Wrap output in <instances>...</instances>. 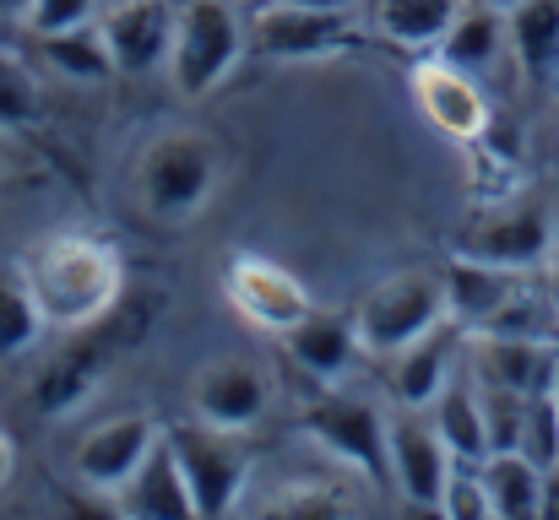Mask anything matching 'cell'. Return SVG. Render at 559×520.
<instances>
[{
  "label": "cell",
  "mask_w": 559,
  "mask_h": 520,
  "mask_svg": "<svg viewBox=\"0 0 559 520\" xmlns=\"http://www.w3.org/2000/svg\"><path fill=\"white\" fill-rule=\"evenodd\" d=\"M16 277L33 293L44 326L66 337L104 321L126 299V261L98 233H49L27 244V255L16 261Z\"/></svg>",
  "instance_id": "obj_1"
},
{
  "label": "cell",
  "mask_w": 559,
  "mask_h": 520,
  "mask_svg": "<svg viewBox=\"0 0 559 520\" xmlns=\"http://www.w3.org/2000/svg\"><path fill=\"white\" fill-rule=\"evenodd\" d=\"M223 173H228V158L206 131H158L131 164V195L147 222L186 228L206 211Z\"/></svg>",
  "instance_id": "obj_2"
},
{
  "label": "cell",
  "mask_w": 559,
  "mask_h": 520,
  "mask_svg": "<svg viewBox=\"0 0 559 520\" xmlns=\"http://www.w3.org/2000/svg\"><path fill=\"white\" fill-rule=\"evenodd\" d=\"M250 49V22L239 16V0H186L175 11V44H169V87L201 104L217 93L234 65Z\"/></svg>",
  "instance_id": "obj_3"
},
{
  "label": "cell",
  "mask_w": 559,
  "mask_h": 520,
  "mask_svg": "<svg viewBox=\"0 0 559 520\" xmlns=\"http://www.w3.org/2000/svg\"><path fill=\"white\" fill-rule=\"evenodd\" d=\"M445 315V277L440 271H396L385 282H374L370 293L359 299L354 310V331H359V347L370 358H391L407 342H418L424 331H435Z\"/></svg>",
  "instance_id": "obj_4"
},
{
  "label": "cell",
  "mask_w": 559,
  "mask_h": 520,
  "mask_svg": "<svg viewBox=\"0 0 559 520\" xmlns=\"http://www.w3.org/2000/svg\"><path fill=\"white\" fill-rule=\"evenodd\" d=\"M142 326H147V315H120V310H109L104 321H93V326H82V331H71L76 342L66 347L38 379H33V407L44 412V418H60V412H71V407H82L93 390H98V379L120 363V352L142 337Z\"/></svg>",
  "instance_id": "obj_5"
},
{
  "label": "cell",
  "mask_w": 559,
  "mask_h": 520,
  "mask_svg": "<svg viewBox=\"0 0 559 520\" xmlns=\"http://www.w3.org/2000/svg\"><path fill=\"white\" fill-rule=\"evenodd\" d=\"M169 445H175V456H180V472H186L195 520L234 516L239 499H245V488H250V450H245V434H228V428H212V423L190 418L180 428H169Z\"/></svg>",
  "instance_id": "obj_6"
},
{
  "label": "cell",
  "mask_w": 559,
  "mask_h": 520,
  "mask_svg": "<svg viewBox=\"0 0 559 520\" xmlns=\"http://www.w3.org/2000/svg\"><path fill=\"white\" fill-rule=\"evenodd\" d=\"M451 255H473V261H489V266H506V271H533V266H549L559 255V228L555 211L544 201H495L484 206L451 244Z\"/></svg>",
  "instance_id": "obj_7"
},
{
  "label": "cell",
  "mask_w": 559,
  "mask_h": 520,
  "mask_svg": "<svg viewBox=\"0 0 559 520\" xmlns=\"http://www.w3.org/2000/svg\"><path fill=\"white\" fill-rule=\"evenodd\" d=\"M305 434L354 477L365 483H391V418L348 390H332L305 407Z\"/></svg>",
  "instance_id": "obj_8"
},
{
  "label": "cell",
  "mask_w": 559,
  "mask_h": 520,
  "mask_svg": "<svg viewBox=\"0 0 559 520\" xmlns=\"http://www.w3.org/2000/svg\"><path fill=\"white\" fill-rule=\"evenodd\" d=\"M359 38L354 11H326V5H294V0H261L250 16V49L266 60L299 65V60H332Z\"/></svg>",
  "instance_id": "obj_9"
},
{
  "label": "cell",
  "mask_w": 559,
  "mask_h": 520,
  "mask_svg": "<svg viewBox=\"0 0 559 520\" xmlns=\"http://www.w3.org/2000/svg\"><path fill=\"white\" fill-rule=\"evenodd\" d=\"M272 396H277L272 368L261 358H245V352L206 358L190 379V412L212 428H228V434H250L272 412Z\"/></svg>",
  "instance_id": "obj_10"
},
{
  "label": "cell",
  "mask_w": 559,
  "mask_h": 520,
  "mask_svg": "<svg viewBox=\"0 0 559 520\" xmlns=\"http://www.w3.org/2000/svg\"><path fill=\"white\" fill-rule=\"evenodd\" d=\"M223 299H228V310H234L245 326L272 331V337L294 331V326L316 310V293H310L288 266H277V261H266V255H250V250H239V255L223 266Z\"/></svg>",
  "instance_id": "obj_11"
},
{
  "label": "cell",
  "mask_w": 559,
  "mask_h": 520,
  "mask_svg": "<svg viewBox=\"0 0 559 520\" xmlns=\"http://www.w3.org/2000/svg\"><path fill=\"white\" fill-rule=\"evenodd\" d=\"M158 439H164V423H158L153 412H115V418L93 423V428L76 439V450H71V477H76L87 494L115 499V494L136 477V467L153 456Z\"/></svg>",
  "instance_id": "obj_12"
},
{
  "label": "cell",
  "mask_w": 559,
  "mask_h": 520,
  "mask_svg": "<svg viewBox=\"0 0 559 520\" xmlns=\"http://www.w3.org/2000/svg\"><path fill=\"white\" fill-rule=\"evenodd\" d=\"M413 98H418L424 120L440 136H451L456 147L484 142L489 125H495V109H489V93L478 87V76L462 71V65H451V60H440V55H429V60L413 65Z\"/></svg>",
  "instance_id": "obj_13"
},
{
  "label": "cell",
  "mask_w": 559,
  "mask_h": 520,
  "mask_svg": "<svg viewBox=\"0 0 559 520\" xmlns=\"http://www.w3.org/2000/svg\"><path fill=\"white\" fill-rule=\"evenodd\" d=\"M456 477V456L440 439V428L429 423V412H407L391 418V483L413 510H435L445 505V488Z\"/></svg>",
  "instance_id": "obj_14"
},
{
  "label": "cell",
  "mask_w": 559,
  "mask_h": 520,
  "mask_svg": "<svg viewBox=\"0 0 559 520\" xmlns=\"http://www.w3.org/2000/svg\"><path fill=\"white\" fill-rule=\"evenodd\" d=\"M104 44L115 55L120 76H147L169 65V44H175V5L169 0H115L98 16Z\"/></svg>",
  "instance_id": "obj_15"
},
{
  "label": "cell",
  "mask_w": 559,
  "mask_h": 520,
  "mask_svg": "<svg viewBox=\"0 0 559 520\" xmlns=\"http://www.w3.org/2000/svg\"><path fill=\"white\" fill-rule=\"evenodd\" d=\"M467 342V331L456 321H440L435 331H424L418 342H407L402 352H391V396L396 407L407 412H429L435 396L451 385V368H456V352Z\"/></svg>",
  "instance_id": "obj_16"
},
{
  "label": "cell",
  "mask_w": 559,
  "mask_h": 520,
  "mask_svg": "<svg viewBox=\"0 0 559 520\" xmlns=\"http://www.w3.org/2000/svg\"><path fill=\"white\" fill-rule=\"evenodd\" d=\"M473 347V374L484 385H506L516 396H538L555 390L559 374V347L533 342V337H500V331H467Z\"/></svg>",
  "instance_id": "obj_17"
},
{
  "label": "cell",
  "mask_w": 559,
  "mask_h": 520,
  "mask_svg": "<svg viewBox=\"0 0 559 520\" xmlns=\"http://www.w3.org/2000/svg\"><path fill=\"white\" fill-rule=\"evenodd\" d=\"M440 277H445V315L462 331H484L516 299L527 271H506V266H489V261H473V255H451V266Z\"/></svg>",
  "instance_id": "obj_18"
},
{
  "label": "cell",
  "mask_w": 559,
  "mask_h": 520,
  "mask_svg": "<svg viewBox=\"0 0 559 520\" xmlns=\"http://www.w3.org/2000/svg\"><path fill=\"white\" fill-rule=\"evenodd\" d=\"M109 505L131 520H195L180 456H175V445H169V428H164V439L153 445V456L136 467V477H131Z\"/></svg>",
  "instance_id": "obj_19"
},
{
  "label": "cell",
  "mask_w": 559,
  "mask_h": 520,
  "mask_svg": "<svg viewBox=\"0 0 559 520\" xmlns=\"http://www.w3.org/2000/svg\"><path fill=\"white\" fill-rule=\"evenodd\" d=\"M283 347H288V358L310 374V379H321V385H343L348 379V368H354V358L365 352L359 347V331H354V315H332V310H310L294 331H283Z\"/></svg>",
  "instance_id": "obj_20"
},
{
  "label": "cell",
  "mask_w": 559,
  "mask_h": 520,
  "mask_svg": "<svg viewBox=\"0 0 559 520\" xmlns=\"http://www.w3.org/2000/svg\"><path fill=\"white\" fill-rule=\"evenodd\" d=\"M506 44H511L522 76H533V82L559 76V0L506 5Z\"/></svg>",
  "instance_id": "obj_21"
},
{
  "label": "cell",
  "mask_w": 559,
  "mask_h": 520,
  "mask_svg": "<svg viewBox=\"0 0 559 520\" xmlns=\"http://www.w3.org/2000/svg\"><path fill=\"white\" fill-rule=\"evenodd\" d=\"M467 0H370V27L396 49H440Z\"/></svg>",
  "instance_id": "obj_22"
},
{
  "label": "cell",
  "mask_w": 559,
  "mask_h": 520,
  "mask_svg": "<svg viewBox=\"0 0 559 520\" xmlns=\"http://www.w3.org/2000/svg\"><path fill=\"white\" fill-rule=\"evenodd\" d=\"M484 472V488H489V505L495 520H538L544 505V467L522 450H489L478 461Z\"/></svg>",
  "instance_id": "obj_23"
},
{
  "label": "cell",
  "mask_w": 559,
  "mask_h": 520,
  "mask_svg": "<svg viewBox=\"0 0 559 520\" xmlns=\"http://www.w3.org/2000/svg\"><path fill=\"white\" fill-rule=\"evenodd\" d=\"M500 49H511V44H506V5H495V0H467L435 55L478 76V71H489V65L500 60Z\"/></svg>",
  "instance_id": "obj_24"
},
{
  "label": "cell",
  "mask_w": 559,
  "mask_h": 520,
  "mask_svg": "<svg viewBox=\"0 0 559 520\" xmlns=\"http://www.w3.org/2000/svg\"><path fill=\"white\" fill-rule=\"evenodd\" d=\"M429 423L440 428V439L451 445L456 461H484V456H489V423H484L478 379H451V385L435 396Z\"/></svg>",
  "instance_id": "obj_25"
},
{
  "label": "cell",
  "mask_w": 559,
  "mask_h": 520,
  "mask_svg": "<svg viewBox=\"0 0 559 520\" xmlns=\"http://www.w3.org/2000/svg\"><path fill=\"white\" fill-rule=\"evenodd\" d=\"M38 44H44V60H49L60 76H71V82H104V76H115V55H109L98 22L60 27V33H38Z\"/></svg>",
  "instance_id": "obj_26"
},
{
  "label": "cell",
  "mask_w": 559,
  "mask_h": 520,
  "mask_svg": "<svg viewBox=\"0 0 559 520\" xmlns=\"http://www.w3.org/2000/svg\"><path fill=\"white\" fill-rule=\"evenodd\" d=\"M44 315L33 304V293L22 288V277H0V358H22L44 342Z\"/></svg>",
  "instance_id": "obj_27"
},
{
  "label": "cell",
  "mask_w": 559,
  "mask_h": 520,
  "mask_svg": "<svg viewBox=\"0 0 559 520\" xmlns=\"http://www.w3.org/2000/svg\"><path fill=\"white\" fill-rule=\"evenodd\" d=\"M38 114H44L38 76L16 55L0 49V131H27V125H38Z\"/></svg>",
  "instance_id": "obj_28"
},
{
  "label": "cell",
  "mask_w": 559,
  "mask_h": 520,
  "mask_svg": "<svg viewBox=\"0 0 559 520\" xmlns=\"http://www.w3.org/2000/svg\"><path fill=\"white\" fill-rule=\"evenodd\" d=\"M516 450L533 456L544 472L559 467V396L555 390L527 396V418H522V439H516Z\"/></svg>",
  "instance_id": "obj_29"
},
{
  "label": "cell",
  "mask_w": 559,
  "mask_h": 520,
  "mask_svg": "<svg viewBox=\"0 0 559 520\" xmlns=\"http://www.w3.org/2000/svg\"><path fill=\"white\" fill-rule=\"evenodd\" d=\"M484 331H500V337H533V342H555V304L527 293V282L516 288V299L484 326Z\"/></svg>",
  "instance_id": "obj_30"
},
{
  "label": "cell",
  "mask_w": 559,
  "mask_h": 520,
  "mask_svg": "<svg viewBox=\"0 0 559 520\" xmlns=\"http://www.w3.org/2000/svg\"><path fill=\"white\" fill-rule=\"evenodd\" d=\"M473 379H478V374H473ZM478 396H484L489 450H516L522 418H527V396H516V390H506V385H484V379H478Z\"/></svg>",
  "instance_id": "obj_31"
},
{
  "label": "cell",
  "mask_w": 559,
  "mask_h": 520,
  "mask_svg": "<svg viewBox=\"0 0 559 520\" xmlns=\"http://www.w3.org/2000/svg\"><path fill=\"white\" fill-rule=\"evenodd\" d=\"M440 516H451V520H495V505H489V488H484L478 461H456V477H451V488H445Z\"/></svg>",
  "instance_id": "obj_32"
},
{
  "label": "cell",
  "mask_w": 559,
  "mask_h": 520,
  "mask_svg": "<svg viewBox=\"0 0 559 520\" xmlns=\"http://www.w3.org/2000/svg\"><path fill=\"white\" fill-rule=\"evenodd\" d=\"M98 16H104V0H33L22 22L33 33H60V27H82V22H98Z\"/></svg>",
  "instance_id": "obj_33"
},
{
  "label": "cell",
  "mask_w": 559,
  "mask_h": 520,
  "mask_svg": "<svg viewBox=\"0 0 559 520\" xmlns=\"http://www.w3.org/2000/svg\"><path fill=\"white\" fill-rule=\"evenodd\" d=\"M538 520H559V467L544 472V505H538Z\"/></svg>",
  "instance_id": "obj_34"
},
{
  "label": "cell",
  "mask_w": 559,
  "mask_h": 520,
  "mask_svg": "<svg viewBox=\"0 0 559 520\" xmlns=\"http://www.w3.org/2000/svg\"><path fill=\"white\" fill-rule=\"evenodd\" d=\"M11 477H16V439L0 428V488H11Z\"/></svg>",
  "instance_id": "obj_35"
},
{
  "label": "cell",
  "mask_w": 559,
  "mask_h": 520,
  "mask_svg": "<svg viewBox=\"0 0 559 520\" xmlns=\"http://www.w3.org/2000/svg\"><path fill=\"white\" fill-rule=\"evenodd\" d=\"M294 5H326V11H354L359 0H294Z\"/></svg>",
  "instance_id": "obj_36"
},
{
  "label": "cell",
  "mask_w": 559,
  "mask_h": 520,
  "mask_svg": "<svg viewBox=\"0 0 559 520\" xmlns=\"http://www.w3.org/2000/svg\"><path fill=\"white\" fill-rule=\"evenodd\" d=\"M33 0H0V16H27Z\"/></svg>",
  "instance_id": "obj_37"
},
{
  "label": "cell",
  "mask_w": 559,
  "mask_h": 520,
  "mask_svg": "<svg viewBox=\"0 0 559 520\" xmlns=\"http://www.w3.org/2000/svg\"><path fill=\"white\" fill-rule=\"evenodd\" d=\"M495 5H516V0H495Z\"/></svg>",
  "instance_id": "obj_38"
},
{
  "label": "cell",
  "mask_w": 559,
  "mask_h": 520,
  "mask_svg": "<svg viewBox=\"0 0 559 520\" xmlns=\"http://www.w3.org/2000/svg\"><path fill=\"white\" fill-rule=\"evenodd\" d=\"M239 5H261V0H239Z\"/></svg>",
  "instance_id": "obj_39"
},
{
  "label": "cell",
  "mask_w": 559,
  "mask_h": 520,
  "mask_svg": "<svg viewBox=\"0 0 559 520\" xmlns=\"http://www.w3.org/2000/svg\"><path fill=\"white\" fill-rule=\"evenodd\" d=\"M0 173H5V153H0Z\"/></svg>",
  "instance_id": "obj_40"
},
{
  "label": "cell",
  "mask_w": 559,
  "mask_h": 520,
  "mask_svg": "<svg viewBox=\"0 0 559 520\" xmlns=\"http://www.w3.org/2000/svg\"><path fill=\"white\" fill-rule=\"evenodd\" d=\"M555 396H559V374H555Z\"/></svg>",
  "instance_id": "obj_41"
},
{
  "label": "cell",
  "mask_w": 559,
  "mask_h": 520,
  "mask_svg": "<svg viewBox=\"0 0 559 520\" xmlns=\"http://www.w3.org/2000/svg\"><path fill=\"white\" fill-rule=\"evenodd\" d=\"M555 114H559V98H555Z\"/></svg>",
  "instance_id": "obj_42"
}]
</instances>
